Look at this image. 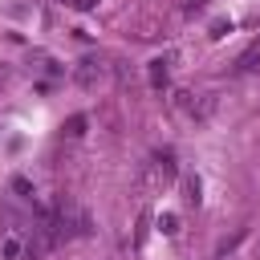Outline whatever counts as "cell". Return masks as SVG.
<instances>
[{"instance_id": "obj_10", "label": "cell", "mask_w": 260, "mask_h": 260, "mask_svg": "<svg viewBox=\"0 0 260 260\" xmlns=\"http://www.w3.org/2000/svg\"><path fill=\"white\" fill-rule=\"evenodd\" d=\"M73 4H77V8H93V0H73Z\"/></svg>"}, {"instance_id": "obj_7", "label": "cell", "mask_w": 260, "mask_h": 260, "mask_svg": "<svg viewBox=\"0 0 260 260\" xmlns=\"http://www.w3.org/2000/svg\"><path fill=\"white\" fill-rule=\"evenodd\" d=\"M183 191H187V203H199V179H195V175L183 183Z\"/></svg>"}, {"instance_id": "obj_6", "label": "cell", "mask_w": 260, "mask_h": 260, "mask_svg": "<svg viewBox=\"0 0 260 260\" xmlns=\"http://www.w3.org/2000/svg\"><path fill=\"white\" fill-rule=\"evenodd\" d=\"M85 122H89L85 114H73V118L61 126V134H65V138H81V134H85Z\"/></svg>"}, {"instance_id": "obj_3", "label": "cell", "mask_w": 260, "mask_h": 260, "mask_svg": "<svg viewBox=\"0 0 260 260\" xmlns=\"http://www.w3.org/2000/svg\"><path fill=\"white\" fill-rule=\"evenodd\" d=\"M236 69H240V73H252V69H260V37H256V41H252V45H248V49L240 53Z\"/></svg>"}, {"instance_id": "obj_2", "label": "cell", "mask_w": 260, "mask_h": 260, "mask_svg": "<svg viewBox=\"0 0 260 260\" xmlns=\"http://www.w3.org/2000/svg\"><path fill=\"white\" fill-rule=\"evenodd\" d=\"M102 77H106V61H102V57H81L77 69H73V81H77L81 89H93Z\"/></svg>"}, {"instance_id": "obj_9", "label": "cell", "mask_w": 260, "mask_h": 260, "mask_svg": "<svg viewBox=\"0 0 260 260\" xmlns=\"http://www.w3.org/2000/svg\"><path fill=\"white\" fill-rule=\"evenodd\" d=\"M203 8V0H183V12H199Z\"/></svg>"}, {"instance_id": "obj_5", "label": "cell", "mask_w": 260, "mask_h": 260, "mask_svg": "<svg viewBox=\"0 0 260 260\" xmlns=\"http://www.w3.org/2000/svg\"><path fill=\"white\" fill-rule=\"evenodd\" d=\"M154 171H158V179H175V175H179L175 154H171V150H158V154H154Z\"/></svg>"}, {"instance_id": "obj_4", "label": "cell", "mask_w": 260, "mask_h": 260, "mask_svg": "<svg viewBox=\"0 0 260 260\" xmlns=\"http://www.w3.org/2000/svg\"><path fill=\"white\" fill-rule=\"evenodd\" d=\"M167 65H171L167 57H154V61L146 65V77H150V89H162V85H167Z\"/></svg>"}, {"instance_id": "obj_1", "label": "cell", "mask_w": 260, "mask_h": 260, "mask_svg": "<svg viewBox=\"0 0 260 260\" xmlns=\"http://www.w3.org/2000/svg\"><path fill=\"white\" fill-rule=\"evenodd\" d=\"M57 228H61V236H89V219L73 199L57 203Z\"/></svg>"}, {"instance_id": "obj_8", "label": "cell", "mask_w": 260, "mask_h": 260, "mask_svg": "<svg viewBox=\"0 0 260 260\" xmlns=\"http://www.w3.org/2000/svg\"><path fill=\"white\" fill-rule=\"evenodd\" d=\"M4 256H8V260H16V256H20V240H16V236H8V240H4Z\"/></svg>"}]
</instances>
